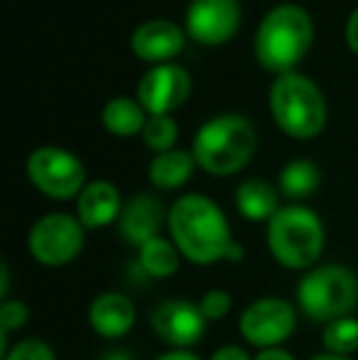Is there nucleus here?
I'll use <instances>...</instances> for the list:
<instances>
[{
    "mask_svg": "<svg viewBox=\"0 0 358 360\" xmlns=\"http://www.w3.org/2000/svg\"><path fill=\"white\" fill-rule=\"evenodd\" d=\"M167 231L184 260L191 265H216L221 260L241 262L245 250L231 236L226 214L204 194H186L170 206Z\"/></svg>",
    "mask_w": 358,
    "mask_h": 360,
    "instance_id": "nucleus-1",
    "label": "nucleus"
},
{
    "mask_svg": "<svg viewBox=\"0 0 358 360\" xmlns=\"http://www.w3.org/2000/svg\"><path fill=\"white\" fill-rule=\"evenodd\" d=\"M314 42V22L300 5H277L260 20L255 34V59L268 72L290 74Z\"/></svg>",
    "mask_w": 358,
    "mask_h": 360,
    "instance_id": "nucleus-2",
    "label": "nucleus"
},
{
    "mask_svg": "<svg viewBox=\"0 0 358 360\" xmlns=\"http://www.w3.org/2000/svg\"><path fill=\"white\" fill-rule=\"evenodd\" d=\"M258 147L255 128L245 115L224 113L206 120L194 135L191 155L196 165L214 176H231L250 162Z\"/></svg>",
    "mask_w": 358,
    "mask_h": 360,
    "instance_id": "nucleus-3",
    "label": "nucleus"
},
{
    "mask_svg": "<svg viewBox=\"0 0 358 360\" xmlns=\"http://www.w3.org/2000/svg\"><path fill=\"white\" fill-rule=\"evenodd\" d=\"M268 248L277 265L287 270L307 272L317 267L324 252L326 233L321 218L300 204L282 206L268 221Z\"/></svg>",
    "mask_w": 358,
    "mask_h": 360,
    "instance_id": "nucleus-4",
    "label": "nucleus"
},
{
    "mask_svg": "<svg viewBox=\"0 0 358 360\" xmlns=\"http://www.w3.org/2000/svg\"><path fill=\"white\" fill-rule=\"evenodd\" d=\"M270 113L285 135L297 140H309L324 130L326 101L314 81L290 72L272 81Z\"/></svg>",
    "mask_w": 358,
    "mask_h": 360,
    "instance_id": "nucleus-5",
    "label": "nucleus"
},
{
    "mask_svg": "<svg viewBox=\"0 0 358 360\" xmlns=\"http://www.w3.org/2000/svg\"><path fill=\"white\" fill-rule=\"evenodd\" d=\"M297 307L309 321L331 323L358 307V277L344 265H317L297 285Z\"/></svg>",
    "mask_w": 358,
    "mask_h": 360,
    "instance_id": "nucleus-6",
    "label": "nucleus"
},
{
    "mask_svg": "<svg viewBox=\"0 0 358 360\" xmlns=\"http://www.w3.org/2000/svg\"><path fill=\"white\" fill-rule=\"evenodd\" d=\"M27 176L34 189L57 201L74 199L87 186V169L77 155L64 147L44 145L27 157Z\"/></svg>",
    "mask_w": 358,
    "mask_h": 360,
    "instance_id": "nucleus-7",
    "label": "nucleus"
},
{
    "mask_svg": "<svg viewBox=\"0 0 358 360\" xmlns=\"http://www.w3.org/2000/svg\"><path fill=\"white\" fill-rule=\"evenodd\" d=\"M84 223L69 214H47L30 228V255L44 267H64L84 250Z\"/></svg>",
    "mask_w": 358,
    "mask_h": 360,
    "instance_id": "nucleus-8",
    "label": "nucleus"
},
{
    "mask_svg": "<svg viewBox=\"0 0 358 360\" xmlns=\"http://www.w3.org/2000/svg\"><path fill=\"white\" fill-rule=\"evenodd\" d=\"M241 336L250 346L268 351L280 348L297 328V311L282 297H260L243 309L238 319Z\"/></svg>",
    "mask_w": 358,
    "mask_h": 360,
    "instance_id": "nucleus-9",
    "label": "nucleus"
},
{
    "mask_svg": "<svg viewBox=\"0 0 358 360\" xmlns=\"http://www.w3.org/2000/svg\"><path fill=\"white\" fill-rule=\"evenodd\" d=\"M206 319L199 304L189 299H165L150 311V326L153 331L177 351H189L191 346L204 338Z\"/></svg>",
    "mask_w": 358,
    "mask_h": 360,
    "instance_id": "nucleus-10",
    "label": "nucleus"
},
{
    "mask_svg": "<svg viewBox=\"0 0 358 360\" xmlns=\"http://www.w3.org/2000/svg\"><path fill=\"white\" fill-rule=\"evenodd\" d=\"M191 91V76L179 64H158L140 79L138 101L148 115H170Z\"/></svg>",
    "mask_w": 358,
    "mask_h": 360,
    "instance_id": "nucleus-11",
    "label": "nucleus"
},
{
    "mask_svg": "<svg viewBox=\"0 0 358 360\" xmlns=\"http://www.w3.org/2000/svg\"><path fill=\"white\" fill-rule=\"evenodd\" d=\"M241 22L238 0H191L186 8V32L201 44H224Z\"/></svg>",
    "mask_w": 358,
    "mask_h": 360,
    "instance_id": "nucleus-12",
    "label": "nucleus"
},
{
    "mask_svg": "<svg viewBox=\"0 0 358 360\" xmlns=\"http://www.w3.org/2000/svg\"><path fill=\"white\" fill-rule=\"evenodd\" d=\"M170 211H165L162 201L153 194H138L123 206L118 218L120 236L130 243V245L140 248L148 240L160 236L162 226H167Z\"/></svg>",
    "mask_w": 358,
    "mask_h": 360,
    "instance_id": "nucleus-13",
    "label": "nucleus"
},
{
    "mask_svg": "<svg viewBox=\"0 0 358 360\" xmlns=\"http://www.w3.org/2000/svg\"><path fill=\"white\" fill-rule=\"evenodd\" d=\"M184 47V32L170 20H148L138 25L130 37V49L138 59L153 64H165L177 57Z\"/></svg>",
    "mask_w": 358,
    "mask_h": 360,
    "instance_id": "nucleus-14",
    "label": "nucleus"
},
{
    "mask_svg": "<svg viewBox=\"0 0 358 360\" xmlns=\"http://www.w3.org/2000/svg\"><path fill=\"white\" fill-rule=\"evenodd\" d=\"M123 199H120V191L115 184L106 179L91 181L84 186V191L79 194L77 201V218L84 223V228H106L120 218L123 211Z\"/></svg>",
    "mask_w": 358,
    "mask_h": 360,
    "instance_id": "nucleus-15",
    "label": "nucleus"
},
{
    "mask_svg": "<svg viewBox=\"0 0 358 360\" xmlns=\"http://www.w3.org/2000/svg\"><path fill=\"white\" fill-rule=\"evenodd\" d=\"M89 323L98 336L120 338L135 326V307L125 294L103 292L91 302Z\"/></svg>",
    "mask_w": 358,
    "mask_h": 360,
    "instance_id": "nucleus-16",
    "label": "nucleus"
},
{
    "mask_svg": "<svg viewBox=\"0 0 358 360\" xmlns=\"http://www.w3.org/2000/svg\"><path fill=\"white\" fill-rule=\"evenodd\" d=\"M236 209L248 221H270L280 211L277 206V191L265 179H245L236 189Z\"/></svg>",
    "mask_w": 358,
    "mask_h": 360,
    "instance_id": "nucleus-17",
    "label": "nucleus"
},
{
    "mask_svg": "<svg viewBox=\"0 0 358 360\" xmlns=\"http://www.w3.org/2000/svg\"><path fill=\"white\" fill-rule=\"evenodd\" d=\"M148 118H150L148 110L140 105V101L125 98V96L110 98L103 105V113H101L103 128L110 135H115V138H133L138 133L143 135Z\"/></svg>",
    "mask_w": 358,
    "mask_h": 360,
    "instance_id": "nucleus-18",
    "label": "nucleus"
},
{
    "mask_svg": "<svg viewBox=\"0 0 358 360\" xmlns=\"http://www.w3.org/2000/svg\"><path fill=\"white\" fill-rule=\"evenodd\" d=\"M196 160L191 152L186 150H170L162 155H155L150 162L148 176L153 181V186L158 189H179L194 174Z\"/></svg>",
    "mask_w": 358,
    "mask_h": 360,
    "instance_id": "nucleus-19",
    "label": "nucleus"
},
{
    "mask_svg": "<svg viewBox=\"0 0 358 360\" xmlns=\"http://www.w3.org/2000/svg\"><path fill=\"white\" fill-rule=\"evenodd\" d=\"M181 252L172 240L158 236L138 248V265L153 280H167L179 270Z\"/></svg>",
    "mask_w": 358,
    "mask_h": 360,
    "instance_id": "nucleus-20",
    "label": "nucleus"
},
{
    "mask_svg": "<svg viewBox=\"0 0 358 360\" xmlns=\"http://www.w3.org/2000/svg\"><path fill=\"white\" fill-rule=\"evenodd\" d=\"M319 181H321V172L314 162L292 160L282 167L277 186H280L282 196H287V199H292V201H300L314 194V191L319 189Z\"/></svg>",
    "mask_w": 358,
    "mask_h": 360,
    "instance_id": "nucleus-21",
    "label": "nucleus"
},
{
    "mask_svg": "<svg viewBox=\"0 0 358 360\" xmlns=\"http://www.w3.org/2000/svg\"><path fill=\"white\" fill-rule=\"evenodd\" d=\"M321 343H324L326 353L349 358L351 353L358 351V319L344 316L326 323L321 331Z\"/></svg>",
    "mask_w": 358,
    "mask_h": 360,
    "instance_id": "nucleus-22",
    "label": "nucleus"
},
{
    "mask_svg": "<svg viewBox=\"0 0 358 360\" xmlns=\"http://www.w3.org/2000/svg\"><path fill=\"white\" fill-rule=\"evenodd\" d=\"M179 138V125L172 115H150L143 130V140L155 155L174 150V143Z\"/></svg>",
    "mask_w": 358,
    "mask_h": 360,
    "instance_id": "nucleus-23",
    "label": "nucleus"
},
{
    "mask_svg": "<svg viewBox=\"0 0 358 360\" xmlns=\"http://www.w3.org/2000/svg\"><path fill=\"white\" fill-rule=\"evenodd\" d=\"M196 304H199L206 321H221L234 309V299H231V294L226 289H209Z\"/></svg>",
    "mask_w": 358,
    "mask_h": 360,
    "instance_id": "nucleus-24",
    "label": "nucleus"
},
{
    "mask_svg": "<svg viewBox=\"0 0 358 360\" xmlns=\"http://www.w3.org/2000/svg\"><path fill=\"white\" fill-rule=\"evenodd\" d=\"M30 321V307L23 299H5L0 307V331L8 336L10 331H20Z\"/></svg>",
    "mask_w": 358,
    "mask_h": 360,
    "instance_id": "nucleus-25",
    "label": "nucleus"
},
{
    "mask_svg": "<svg viewBox=\"0 0 358 360\" xmlns=\"http://www.w3.org/2000/svg\"><path fill=\"white\" fill-rule=\"evenodd\" d=\"M3 360H57V356H54L52 346L42 338H25V341L15 343Z\"/></svg>",
    "mask_w": 358,
    "mask_h": 360,
    "instance_id": "nucleus-26",
    "label": "nucleus"
},
{
    "mask_svg": "<svg viewBox=\"0 0 358 360\" xmlns=\"http://www.w3.org/2000/svg\"><path fill=\"white\" fill-rule=\"evenodd\" d=\"M209 360H253V358L248 356L245 348L229 343V346H221L219 351H214V356H211Z\"/></svg>",
    "mask_w": 358,
    "mask_h": 360,
    "instance_id": "nucleus-27",
    "label": "nucleus"
},
{
    "mask_svg": "<svg viewBox=\"0 0 358 360\" xmlns=\"http://www.w3.org/2000/svg\"><path fill=\"white\" fill-rule=\"evenodd\" d=\"M344 37H346V44H349L351 52L358 54V8L349 15V20H346Z\"/></svg>",
    "mask_w": 358,
    "mask_h": 360,
    "instance_id": "nucleus-28",
    "label": "nucleus"
},
{
    "mask_svg": "<svg viewBox=\"0 0 358 360\" xmlns=\"http://www.w3.org/2000/svg\"><path fill=\"white\" fill-rule=\"evenodd\" d=\"M253 360H295V356L285 348H268V351H260Z\"/></svg>",
    "mask_w": 358,
    "mask_h": 360,
    "instance_id": "nucleus-29",
    "label": "nucleus"
},
{
    "mask_svg": "<svg viewBox=\"0 0 358 360\" xmlns=\"http://www.w3.org/2000/svg\"><path fill=\"white\" fill-rule=\"evenodd\" d=\"M155 360H199L191 351H177V348H172V351L162 353V356H158Z\"/></svg>",
    "mask_w": 358,
    "mask_h": 360,
    "instance_id": "nucleus-30",
    "label": "nucleus"
},
{
    "mask_svg": "<svg viewBox=\"0 0 358 360\" xmlns=\"http://www.w3.org/2000/svg\"><path fill=\"white\" fill-rule=\"evenodd\" d=\"M8 289H10V270H8V262L0 265V294L3 299H8Z\"/></svg>",
    "mask_w": 358,
    "mask_h": 360,
    "instance_id": "nucleus-31",
    "label": "nucleus"
},
{
    "mask_svg": "<svg viewBox=\"0 0 358 360\" xmlns=\"http://www.w3.org/2000/svg\"><path fill=\"white\" fill-rule=\"evenodd\" d=\"M103 360H135L133 353L130 351H123V348H118V351H108L103 356Z\"/></svg>",
    "mask_w": 358,
    "mask_h": 360,
    "instance_id": "nucleus-32",
    "label": "nucleus"
},
{
    "mask_svg": "<svg viewBox=\"0 0 358 360\" xmlns=\"http://www.w3.org/2000/svg\"><path fill=\"white\" fill-rule=\"evenodd\" d=\"M309 360H351L346 356H334V353H319V356H312Z\"/></svg>",
    "mask_w": 358,
    "mask_h": 360,
    "instance_id": "nucleus-33",
    "label": "nucleus"
}]
</instances>
